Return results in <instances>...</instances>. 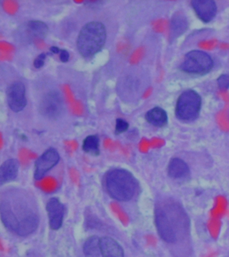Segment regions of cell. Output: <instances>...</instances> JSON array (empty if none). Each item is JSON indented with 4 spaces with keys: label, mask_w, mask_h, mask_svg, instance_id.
Returning <instances> with one entry per match:
<instances>
[{
    "label": "cell",
    "mask_w": 229,
    "mask_h": 257,
    "mask_svg": "<svg viewBox=\"0 0 229 257\" xmlns=\"http://www.w3.org/2000/svg\"><path fill=\"white\" fill-rule=\"evenodd\" d=\"M137 181L129 171L114 169L105 178V186L108 194L120 202L131 200L137 190Z\"/></svg>",
    "instance_id": "obj_1"
},
{
    "label": "cell",
    "mask_w": 229,
    "mask_h": 257,
    "mask_svg": "<svg viewBox=\"0 0 229 257\" xmlns=\"http://www.w3.org/2000/svg\"><path fill=\"white\" fill-rule=\"evenodd\" d=\"M106 40V30L99 22L86 24L80 30L77 46L80 54L84 58H91L104 47Z\"/></svg>",
    "instance_id": "obj_2"
},
{
    "label": "cell",
    "mask_w": 229,
    "mask_h": 257,
    "mask_svg": "<svg viewBox=\"0 0 229 257\" xmlns=\"http://www.w3.org/2000/svg\"><path fill=\"white\" fill-rule=\"evenodd\" d=\"M202 106V98L193 90H186L179 96L176 106V114L179 119L192 121L196 119Z\"/></svg>",
    "instance_id": "obj_3"
},
{
    "label": "cell",
    "mask_w": 229,
    "mask_h": 257,
    "mask_svg": "<svg viewBox=\"0 0 229 257\" xmlns=\"http://www.w3.org/2000/svg\"><path fill=\"white\" fill-rule=\"evenodd\" d=\"M213 66L214 62L208 54L200 50H192L185 56L180 68L186 73L202 75L208 73Z\"/></svg>",
    "instance_id": "obj_4"
},
{
    "label": "cell",
    "mask_w": 229,
    "mask_h": 257,
    "mask_svg": "<svg viewBox=\"0 0 229 257\" xmlns=\"http://www.w3.org/2000/svg\"><path fill=\"white\" fill-rule=\"evenodd\" d=\"M60 156L55 149L50 148L46 150L36 161L34 178L39 180L43 178L48 172L59 163Z\"/></svg>",
    "instance_id": "obj_5"
},
{
    "label": "cell",
    "mask_w": 229,
    "mask_h": 257,
    "mask_svg": "<svg viewBox=\"0 0 229 257\" xmlns=\"http://www.w3.org/2000/svg\"><path fill=\"white\" fill-rule=\"evenodd\" d=\"M8 104L13 111H21L27 105L25 84L21 82H15L8 88L7 91Z\"/></svg>",
    "instance_id": "obj_6"
},
{
    "label": "cell",
    "mask_w": 229,
    "mask_h": 257,
    "mask_svg": "<svg viewBox=\"0 0 229 257\" xmlns=\"http://www.w3.org/2000/svg\"><path fill=\"white\" fill-rule=\"evenodd\" d=\"M40 112L49 118H57L63 110V100L61 96L56 91L46 94L40 104Z\"/></svg>",
    "instance_id": "obj_7"
},
{
    "label": "cell",
    "mask_w": 229,
    "mask_h": 257,
    "mask_svg": "<svg viewBox=\"0 0 229 257\" xmlns=\"http://www.w3.org/2000/svg\"><path fill=\"white\" fill-rule=\"evenodd\" d=\"M50 228L53 230L61 228L63 223L65 207L57 198H51L48 201L47 206Z\"/></svg>",
    "instance_id": "obj_8"
},
{
    "label": "cell",
    "mask_w": 229,
    "mask_h": 257,
    "mask_svg": "<svg viewBox=\"0 0 229 257\" xmlns=\"http://www.w3.org/2000/svg\"><path fill=\"white\" fill-rule=\"evenodd\" d=\"M156 224L161 238L168 243L176 242V234L165 211L162 208L156 210Z\"/></svg>",
    "instance_id": "obj_9"
},
{
    "label": "cell",
    "mask_w": 229,
    "mask_h": 257,
    "mask_svg": "<svg viewBox=\"0 0 229 257\" xmlns=\"http://www.w3.org/2000/svg\"><path fill=\"white\" fill-rule=\"evenodd\" d=\"M192 6L198 17L205 23L210 22L216 16L217 6L212 0H194Z\"/></svg>",
    "instance_id": "obj_10"
},
{
    "label": "cell",
    "mask_w": 229,
    "mask_h": 257,
    "mask_svg": "<svg viewBox=\"0 0 229 257\" xmlns=\"http://www.w3.org/2000/svg\"><path fill=\"white\" fill-rule=\"evenodd\" d=\"M19 171V162L16 159L5 161L0 167V184L12 182L17 178Z\"/></svg>",
    "instance_id": "obj_11"
},
{
    "label": "cell",
    "mask_w": 229,
    "mask_h": 257,
    "mask_svg": "<svg viewBox=\"0 0 229 257\" xmlns=\"http://www.w3.org/2000/svg\"><path fill=\"white\" fill-rule=\"evenodd\" d=\"M100 248L103 257H124V252L121 245L110 237L100 238Z\"/></svg>",
    "instance_id": "obj_12"
},
{
    "label": "cell",
    "mask_w": 229,
    "mask_h": 257,
    "mask_svg": "<svg viewBox=\"0 0 229 257\" xmlns=\"http://www.w3.org/2000/svg\"><path fill=\"white\" fill-rule=\"evenodd\" d=\"M189 168L186 163L180 158H174L168 166V175L172 178H184L189 174Z\"/></svg>",
    "instance_id": "obj_13"
},
{
    "label": "cell",
    "mask_w": 229,
    "mask_h": 257,
    "mask_svg": "<svg viewBox=\"0 0 229 257\" xmlns=\"http://www.w3.org/2000/svg\"><path fill=\"white\" fill-rule=\"evenodd\" d=\"M145 118L150 124L158 127L166 125L168 120L166 110L158 106L148 110L145 114Z\"/></svg>",
    "instance_id": "obj_14"
},
{
    "label": "cell",
    "mask_w": 229,
    "mask_h": 257,
    "mask_svg": "<svg viewBox=\"0 0 229 257\" xmlns=\"http://www.w3.org/2000/svg\"><path fill=\"white\" fill-rule=\"evenodd\" d=\"M83 250L86 257H100V238L96 236H90L84 243Z\"/></svg>",
    "instance_id": "obj_15"
},
{
    "label": "cell",
    "mask_w": 229,
    "mask_h": 257,
    "mask_svg": "<svg viewBox=\"0 0 229 257\" xmlns=\"http://www.w3.org/2000/svg\"><path fill=\"white\" fill-rule=\"evenodd\" d=\"M27 27L29 34L36 38H44L49 32L47 24L38 20L30 21L27 24Z\"/></svg>",
    "instance_id": "obj_16"
},
{
    "label": "cell",
    "mask_w": 229,
    "mask_h": 257,
    "mask_svg": "<svg viewBox=\"0 0 229 257\" xmlns=\"http://www.w3.org/2000/svg\"><path fill=\"white\" fill-rule=\"evenodd\" d=\"M82 149L86 153L98 156L100 154V140L98 136H89L84 140Z\"/></svg>",
    "instance_id": "obj_17"
},
{
    "label": "cell",
    "mask_w": 229,
    "mask_h": 257,
    "mask_svg": "<svg viewBox=\"0 0 229 257\" xmlns=\"http://www.w3.org/2000/svg\"><path fill=\"white\" fill-rule=\"evenodd\" d=\"M186 20L181 16H177L174 17L172 20V29L175 33H183L186 30Z\"/></svg>",
    "instance_id": "obj_18"
},
{
    "label": "cell",
    "mask_w": 229,
    "mask_h": 257,
    "mask_svg": "<svg viewBox=\"0 0 229 257\" xmlns=\"http://www.w3.org/2000/svg\"><path fill=\"white\" fill-rule=\"evenodd\" d=\"M128 123L122 118H117L116 121L115 134H120L126 132L128 128Z\"/></svg>",
    "instance_id": "obj_19"
},
{
    "label": "cell",
    "mask_w": 229,
    "mask_h": 257,
    "mask_svg": "<svg viewBox=\"0 0 229 257\" xmlns=\"http://www.w3.org/2000/svg\"><path fill=\"white\" fill-rule=\"evenodd\" d=\"M217 82L219 87L222 89H227L229 88V74H222L219 76Z\"/></svg>",
    "instance_id": "obj_20"
},
{
    "label": "cell",
    "mask_w": 229,
    "mask_h": 257,
    "mask_svg": "<svg viewBox=\"0 0 229 257\" xmlns=\"http://www.w3.org/2000/svg\"><path fill=\"white\" fill-rule=\"evenodd\" d=\"M46 58V54L42 53L34 61V66L36 68H40L43 67L45 64V60Z\"/></svg>",
    "instance_id": "obj_21"
},
{
    "label": "cell",
    "mask_w": 229,
    "mask_h": 257,
    "mask_svg": "<svg viewBox=\"0 0 229 257\" xmlns=\"http://www.w3.org/2000/svg\"><path fill=\"white\" fill-rule=\"evenodd\" d=\"M60 60L63 62H67L69 59V53L66 50H60L59 52Z\"/></svg>",
    "instance_id": "obj_22"
},
{
    "label": "cell",
    "mask_w": 229,
    "mask_h": 257,
    "mask_svg": "<svg viewBox=\"0 0 229 257\" xmlns=\"http://www.w3.org/2000/svg\"><path fill=\"white\" fill-rule=\"evenodd\" d=\"M50 50H51L52 53L53 54H59L60 50H61L60 48L56 47V46H52Z\"/></svg>",
    "instance_id": "obj_23"
}]
</instances>
